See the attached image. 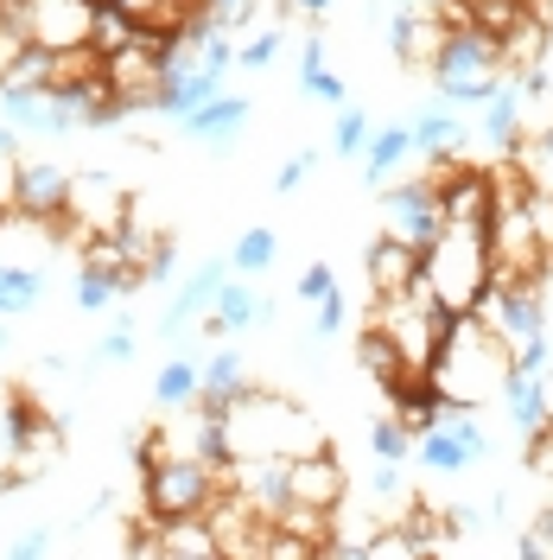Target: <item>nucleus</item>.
Returning <instances> with one entry per match:
<instances>
[{"mask_svg": "<svg viewBox=\"0 0 553 560\" xmlns=\"http://www.w3.org/2000/svg\"><path fill=\"white\" fill-rule=\"evenodd\" d=\"M153 560H223L216 535L204 516H178V523H153Z\"/></svg>", "mask_w": 553, "mask_h": 560, "instance_id": "a211bd4d", "label": "nucleus"}, {"mask_svg": "<svg viewBox=\"0 0 553 560\" xmlns=\"http://www.w3.org/2000/svg\"><path fill=\"white\" fill-rule=\"evenodd\" d=\"M90 13H96V0H26V20H33V45H45V51H70V45H90Z\"/></svg>", "mask_w": 553, "mask_h": 560, "instance_id": "ddd939ff", "label": "nucleus"}, {"mask_svg": "<svg viewBox=\"0 0 553 560\" xmlns=\"http://www.w3.org/2000/svg\"><path fill=\"white\" fill-rule=\"evenodd\" d=\"M45 293V275L38 268H20V261H0V318H20L38 306Z\"/></svg>", "mask_w": 553, "mask_h": 560, "instance_id": "bb28decb", "label": "nucleus"}, {"mask_svg": "<svg viewBox=\"0 0 553 560\" xmlns=\"http://www.w3.org/2000/svg\"><path fill=\"white\" fill-rule=\"evenodd\" d=\"M503 77H509V70H503L496 38L478 33V26H451L446 45H439V58H433V83H439V96L458 103V108H478Z\"/></svg>", "mask_w": 553, "mask_h": 560, "instance_id": "39448f33", "label": "nucleus"}, {"mask_svg": "<svg viewBox=\"0 0 553 560\" xmlns=\"http://www.w3.org/2000/svg\"><path fill=\"white\" fill-rule=\"evenodd\" d=\"M255 7L261 0H198V20L210 33H243V26H255Z\"/></svg>", "mask_w": 553, "mask_h": 560, "instance_id": "f704fd0d", "label": "nucleus"}, {"mask_svg": "<svg viewBox=\"0 0 553 560\" xmlns=\"http://www.w3.org/2000/svg\"><path fill=\"white\" fill-rule=\"evenodd\" d=\"M121 293H128L121 275H103V268H83V275H77V306H83V313H108Z\"/></svg>", "mask_w": 553, "mask_h": 560, "instance_id": "72a5a7b5", "label": "nucleus"}, {"mask_svg": "<svg viewBox=\"0 0 553 560\" xmlns=\"http://www.w3.org/2000/svg\"><path fill=\"white\" fill-rule=\"evenodd\" d=\"M478 108H484V128H478V135H484L496 153H516V147H521V128H528V96H521L516 70H509V77H503V83H496V90H490Z\"/></svg>", "mask_w": 553, "mask_h": 560, "instance_id": "dca6fc26", "label": "nucleus"}, {"mask_svg": "<svg viewBox=\"0 0 553 560\" xmlns=\"http://www.w3.org/2000/svg\"><path fill=\"white\" fill-rule=\"evenodd\" d=\"M293 293H299V306H325V300L338 293V275H331L325 261H311L306 275H299V287H293Z\"/></svg>", "mask_w": 553, "mask_h": 560, "instance_id": "58836bf2", "label": "nucleus"}, {"mask_svg": "<svg viewBox=\"0 0 553 560\" xmlns=\"http://www.w3.org/2000/svg\"><path fill=\"white\" fill-rule=\"evenodd\" d=\"M243 121H248V103H243V96H210L204 108H191V115H185V135H198L204 147H230Z\"/></svg>", "mask_w": 553, "mask_h": 560, "instance_id": "4be33fe9", "label": "nucleus"}, {"mask_svg": "<svg viewBox=\"0 0 553 560\" xmlns=\"http://www.w3.org/2000/svg\"><path fill=\"white\" fill-rule=\"evenodd\" d=\"M216 490H223V471H210L204 458H191V453H160L153 465H140V510L153 523L204 516Z\"/></svg>", "mask_w": 553, "mask_h": 560, "instance_id": "20e7f679", "label": "nucleus"}, {"mask_svg": "<svg viewBox=\"0 0 553 560\" xmlns=\"http://www.w3.org/2000/svg\"><path fill=\"white\" fill-rule=\"evenodd\" d=\"M140 38V20L128 13V7H115V0H96V13H90V45L103 51V58H115L121 45H134Z\"/></svg>", "mask_w": 553, "mask_h": 560, "instance_id": "393cba45", "label": "nucleus"}, {"mask_svg": "<svg viewBox=\"0 0 553 560\" xmlns=\"http://www.w3.org/2000/svg\"><path fill=\"white\" fill-rule=\"evenodd\" d=\"M103 90L115 103L128 108H153V90H160V58H153V45L134 38V45H121L115 58H103Z\"/></svg>", "mask_w": 553, "mask_h": 560, "instance_id": "9b49d317", "label": "nucleus"}, {"mask_svg": "<svg viewBox=\"0 0 553 560\" xmlns=\"http://www.w3.org/2000/svg\"><path fill=\"white\" fill-rule=\"evenodd\" d=\"M134 217V191L115 173H70V210L58 217V243H83V236H108Z\"/></svg>", "mask_w": 553, "mask_h": 560, "instance_id": "423d86ee", "label": "nucleus"}, {"mask_svg": "<svg viewBox=\"0 0 553 560\" xmlns=\"http://www.w3.org/2000/svg\"><path fill=\"white\" fill-rule=\"evenodd\" d=\"M7 210L58 223L70 210V173L58 160H20V166H13V185H7Z\"/></svg>", "mask_w": 553, "mask_h": 560, "instance_id": "6e6552de", "label": "nucleus"}, {"mask_svg": "<svg viewBox=\"0 0 553 560\" xmlns=\"http://www.w3.org/2000/svg\"><path fill=\"white\" fill-rule=\"evenodd\" d=\"M274 255H280V236L255 223V230H243V236H236V248H230V268H236V275H268V268H274Z\"/></svg>", "mask_w": 553, "mask_h": 560, "instance_id": "c756f323", "label": "nucleus"}, {"mask_svg": "<svg viewBox=\"0 0 553 560\" xmlns=\"http://www.w3.org/2000/svg\"><path fill=\"white\" fill-rule=\"evenodd\" d=\"M325 70V33H306V51H299V77Z\"/></svg>", "mask_w": 553, "mask_h": 560, "instance_id": "09e8293b", "label": "nucleus"}, {"mask_svg": "<svg viewBox=\"0 0 553 560\" xmlns=\"http://www.w3.org/2000/svg\"><path fill=\"white\" fill-rule=\"evenodd\" d=\"M311 166H318V153H311V147H306V153H293V160L274 173V191H299V178H306Z\"/></svg>", "mask_w": 553, "mask_h": 560, "instance_id": "a18cd8bd", "label": "nucleus"}, {"mask_svg": "<svg viewBox=\"0 0 553 560\" xmlns=\"http://www.w3.org/2000/svg\"><path fill=\"white\" fill-rule=\"evenodd\" d=\"M381 217H388V236H401V243L420 248V255L439 243V230H446L433 178H408V185H388V198H381Z\"/></svg>", "mask_w": 553, "mask_h": 560, "instance_id": "0eeeda50", "label": "nucleus"}, {"mask_svg": "<svg viewBox=\"0 0 553 560\" xmlns=\"http://www.w3.org/2000/svg\"><path fill=\"white\" fill-rule=\"evenodd\" d=\"M153 401L160 408H198V363H166L160 376H153Z\"/></svg>", "mask_w": 553, "mask_h": 560, "instance_id": "7c9ffc66", "label": "nucleus"}, {"mask_svg": "<svg viewBox=\"0 0 553 560\" xmlns=\"http://www.w3.org/2000/svg\"><path fill=\"white\" fill-rule=\"evenodd\" d=\"M414 153H464V128L451 108H426L414 121Z\"/></svg>", "mask_w": 553, "mask_h": 560, "instance_id": "cd10ccee", "label": "nucleus"}, {"mask_svg": "<svg viewBox=\"0 0 553 560\" xmlns=\"http://www.w3.org/2000/svg\"><path fill=\"white\" fill-rule=\"evenodd\" d=\"M325 7H331V0H286V20H299V13H306V20H318Z\"/></svg>", "mask_w": 553, "mask_h": 560, "instance_id": "8fccbe9b", "label": "nucleus"}, {"mask_svg": "<svg viewBox=\"0 0 553 560\" xmlns=\"http://www.w3.org/2000/svg\"><path fill=\"white\" fill-rule=\"evenodd\" d=\"M243 388H248V370H243L236 350H216L210 363H198V408H204V415H223Z\"/></svg>", "mask_w": 553, "mask_h": 560, "instance_id": "aec40b11", "label": "nucleus"}, {"mask_svg": "<svg viewBox=\"0 0 553 560\" xmlns=\"http://www.w3.org/2000/svg\"><path fill=\"white\" fill-rule=\"evenodd\" d=\"M503 408H509V420H516L521 440H534V433H541V427L553 420L548 383H541L534 370H509V383H503Z\"/></svg>", "mask_w": 553, "mask_h": 560, "instance_id": "6ab92c4d", "label": "nucleus"}, {"mask_svg": "<svg viewBox=\"0 0 553 560\" xmlns=\"http://www.w3.org/2000/svg\"><path fill=\"white\" fill-rule=\"evenodd\" d=\"M185 453H191V458H204L210 471H230L236 458H230V427H223V415H204V408H198L191 433H185Z\"/></svg>", "mask_w": 553, "mask_h": 560, "instance_id": "a878e982", "label": "nucleus"}, {"mask_svg": "<svg viewBox=\"0 0 553 560\" xmlns=\"http://www.w3.org/2000/svg\"><path fill=\"white\" fill-rule=\"evenodd\" d=\"M420 287L446 318L478 313V300L490 293V243L471 230H439V243L420 255Z\"/></svg>", "mask_w": 553, "mask_h": 560, "instance_id": "7ed1b4c3", "label": "nucleus"}, {"mask_svg": "<svg viewBox=\"0 0 553 560\" xmlns=\"http://www.w3.org/2000/svg\"><path fill=\"white\" fill-rule=\"evenodd\" d=\"M426 383L439 388L446 408H484L509 383V345L478 313L446 318V338H439L433 363H426Z\"/></svg>", "mask_w": 553, "mask_h": 560, "instance_id": "f257e3e1", "label": "nucleus"}, {"mask_svg": "<svg viewBox=\"0 0 553 560\" xmlns=\"http://www.w3.org/2000/svg\"><path fill=\"white\" fill-rule=\"evenodd\" d=\"M516 555H521V560H548V555H553V516H541V523H534L528 535H521V541H516Z\"/></svg>", "mask_w": 553, "mask_h": 560, "instance_id": "37998d69", "label": "nucleus"}, {"mask_svg": "<svg viewBox=\"0 0 553 560\" xmlns=\"http://www.w3.org/2000/svg\"><path fill=\"white\" fill-rule=\"evenodd\" d=\"M478 318L503 345H516V338L548 331V300H541V287H503V280H490V293L478 300Z\"/></svg>", "mask_w": 553, "mask_h": 560, "instance_id": "1a4fd4ad", "label": "nucleus"}, {"mask_svg": "<svg viewBox=\"0 0 553 560\" xmlns=\"http://www.w3.org/2000/svg\"><path fill=\"white\" fill-rule=\"evenodd\" d=\"M414 458L426 465V471H464V465H471V458L458 453V440H451L439 420H433V427H426V433L414 440Z\"/></svg>", "mask_w": 553, "mask_h": 560, "instance_id": "2f4dec72", "label": "nucleus"}, {"mask_svg": "<svg viewBox=\"0 0 553 560\" xmlns=\"http://www.w3.org/2000/svg\"><path fill=\"white\" fill-rule=\"evenodd\" d=\"M356 363H363V370L376 376L381 395H388V388H395L401 376H408V357L395 350V338H388L381 325H363V331H356Z\"/></svg>", "mask_w": 553, "mask_h": 560, "instance_id": "5701e85b", "label": "nucleus"}, {"mask_svg": "<svg viewBox=\"0 0 553 560\" xmlns=\"http://www.w3.org/2000/svg\"><path fill=\"white\" fill-rule=\"evenodd\" d=\"M363 268H369V293H376V300H395V293H408V280L420 275V248H408L401 236H376L369 255H363Z\"/></svg>", "mask_w": 553, "mask_h": 560, "instance_id": "f3484780", "label": "nucleus"}, {"mask_svg": "<svg viewBox=\"0 0 553 560\" xmlns=\"http://www.w3.org/2000/svg\"><path fill=\"white\" fill-rule=\"evenodd\" d=\"M7 555H13V560H45V555H51V528H26V535H13V541H7Z\"/></svg>", "mask_w": 553, "mask_h": 560, "instance_id": "c03bdc74", "label": "nucleus"}, {"mask_svg": "<svg viewBox=\"0 0 553 560\" xmlns=\"http://www.w3.org/2000/svg\"><path fill=\"white\" fill-rule=\"evenodd\" d=\"M223 478H230V490H243L268 523H274L280 510H286V497H293V490H286V458H236Z\"/></svg>", "mask_w": 553, "mask_h": 560, "instance_id": "2eb2a0df", "label": "nucleus"}, {"mask_svg": "<svg viewBox=\"0 0 553 560\" xmlns=\"http://www.w3.org/2000/svg\"><path fill=\"white\" fill-rule=\"evenodd\" d=\"M548 331H534V338H516V345H509V370H534V376H541V370H548Z\"/></svg>", "mask_w": 553, "mask_h": 560, "instance_id": "ea45409f", "label": "nucleus"}, {"mask_svg": "<svg viewBox=\"0 0 553 560\" xmlns=\"http://www.w3.org/2000/svg\"><path fill=\"white\" fill-rule=\"evenodd\" d=\"M299 90H306L311 103H338V108H344V77H338L331 65L311 70V77H299Z\"/></svg>", "mask_w": 553, "mask_h": 560, "instance_id": "a19ab883", "label": "nucleus"}, {"mask_svg": "<svg viewBox=\"0 0 553 560\" xmlns=\"http://www.w3.org/2000/svg\"><path fill=\"white\" fill-rule=\"evenodd\" d=\"M433 191H439V217H446V230H471V236H484L490 230V173L484 166H451V173L433 178Z\"/></svg>", "mask_w": 553, "mask_h": 560, "instance_id": "9d476101", "label": "nucleus"}, {"mask_svg": "<svg viewBox=\"0 0 553 560\" xmlns=\"http://www.w3.org/2000/svg\"><path fill=\"white\" fill-rule=\"evenodd\" d=\"M414 153V128L408 121H388V128H376L369 135V147H363V160H369V185H388L395 178V166Z\"/></svg>", "mask_w": 553, "mask_h": 560, "instance_id": "b1692460", "label": "nucleus"}, {"mask_svg": "<svg viewBox=\"0 0 553 560\" xmlns=\"http://www.w3.org/2000/svg\"><path fill=\"white\" fill-rule=\"evenodd\" d=\"M286 490H293V503H311V510H344V465H338V453L325 446V453H306V458H286Z\"/></svg>", "mask_w": 553, "mask_h": 560, "instance_id": "f8f14e48", "label": "nucleus"}, {"mask_svg": "<svg viewBox=\"0 0 553 560\" xmlns=\"http://www.w3.org/2000/svg\"><path fill=\"white\" fill-rule=\"evenodd\" d=\"M344 318H350V306L338 300V293H331V300L318 306V338H338V331H344Z\"/></svg>", "mask_w": 553, "mask_h": 560, "instance_id": "de8ad7c7", "label": "nucleus"}, {"mask_svg": "<svg viewBox=\"0 0 553 560\" xmlns=\"http://www.w3.org/2000/svg\"><path fill=\"white\" fill-rule=\"evenodd\" d=\"M223 427H230V458H306L325 453V427L293 408L274 388H243L230 408H223Z\"/></svg>", "mask_w": 553, "mask_h": 560, "instance_id": "f03ea898", "label": "nucleus"}, {"mask_svg": "<svg viewBox=\"0 0 553 560\" xmlns=\"http://www.w3.org/2000/svg\"><path fill=\"white\" fill-rule=\"evenodd\" d=\"M33 45V20H26V0H0V70L13 65L20 51Z\"/></svg>", "mask_w": 553, "mask_h": 560, "instance_id": "473e14b6", "label": "nucleus"}, {"mask_svg": "<svg viewBox=\"0 0 553 560\" xmlns=\"http://www.w3.org/2000/svg\"><path fill=\"white\" fill-rule=\"evenodd\" d=\"M369 135H376V121H369L363 108H344V115H338V135H331V153H344V160H356V153L369 147Z\"/></svg>", "mask_w": 553, "mask_h": 560, "instance_id": "e433bc0d", "label": "nucleus"}, {"mask_svg": "<svg viewBox=\"0 0 553 560\" xmlns=\"http://www.w3.org/2000/svg\"><path fill=\"white\" fill-rule=\"evenodd\" d=\"M0 90H20V96H33V90H51V51H45V45H26L13 65L0 70Z\"/></svg>", "mask_w": 553, "mask_h": 560, "instance_id": "c85d7f7f", "label": "nucleus"}, {"mask_svg": "<svg viewBox=\"0 0 553 560\" xmlns=\"http://www.w3.org/2000/svg\"><path fill=\"white\" fill-rule=\"evenodd\" d=\"M134 338H140V331L128 325V318H121V325H115V331L103 338V357H108V363H128V357H134Z\"/></svg>", "mask_w": 553, "mask_h": 560, "instance_id": "49530a36", "label": "nucleus"}, {"mask_svg": "<svg viewBox=\"0 0 553 560\" xmlns=\"http://www.w3.org/2000/svg\"><path fill=\"white\" fill-rule=\"evenodd\" d=\"M541 287H553V255H548V275H541Z\"/></svg>", "mask_w": 553, "mask_h": 560, "instance_id": "3c124183", "label": "nucleus"}, {"mask_svg": "<svg viewBox=\"0 0 553 560\" xmlns=\"http://www.w3.org/2000/svg\"><path fill=\"white\" fill-rule=\"evenodd\" d=\"M280 58V33H255L248 45H236V65L243 70H261V65H274Z\"/></svg>", "mask_w": 553, "mask_h": 560, "instance_id": "79ce46f5", "label": "nucleus"}, {"mask_svg": "<svg viewBox=\"0 0 553 560\" xmlns=\"http://www.w3.org/2000/svg\"><path fill=\"white\" fill-rule=\"evenodd\" d=\"M369 446H376V458H414V433L388 415V420H376V427H369Z\"/></svg>", "mask_w": 553, "mask_h": 560, "instance_id": "4c0bfd02", "label": "nucleus"}, {"mask_svg": "<svg viewBox=\"0 0 553 560\" xmlns=\"http://www.w3.org/2000/svg\"><path fill=\"white\" fill-rule=\"evenodd\" d=\"M248 325H274V306L255 293V287H243V280L230 275L223 287H216V300H210V318L198 338H230V331H248Z\"/></svg>", "mask_w": 553, "mask_h": 560, "instance_id": "4468645a", "label": "nucleus"}, {"mask_svg": "<svg viewBox=\"0 0 553 560\" xmlns=\"http://www.w3.org/2000/svg\"><path fill=\"white\" fill-rule=\"evenodd\" d=\"M521 7H528V0H464V26H478V33L496 38L521 13Z\"/></svg>", "mask_w": 553, "mask_h": 560, "instance_id": "c9c22d12", "label": "nucleus"}, {"mask_svg": "<svg viewBox=\"0 0 553 560\" xmlns=\"http://www.w3.org/2000/svg\"><path fill=\"white\" fill-rule=\"evenodd\" d=\"M230 275H236V268H230V261L216 255V261H204L198 275L185 280V293H178V300H173V313H166V338H178V331H185V325H191L198 313H210V300H216V287H223Z\"/></svg>", "mask_w": 553, "mask_h": 560, "instance_id": "412c9836", "label": "nucleus"}]
</instances>
